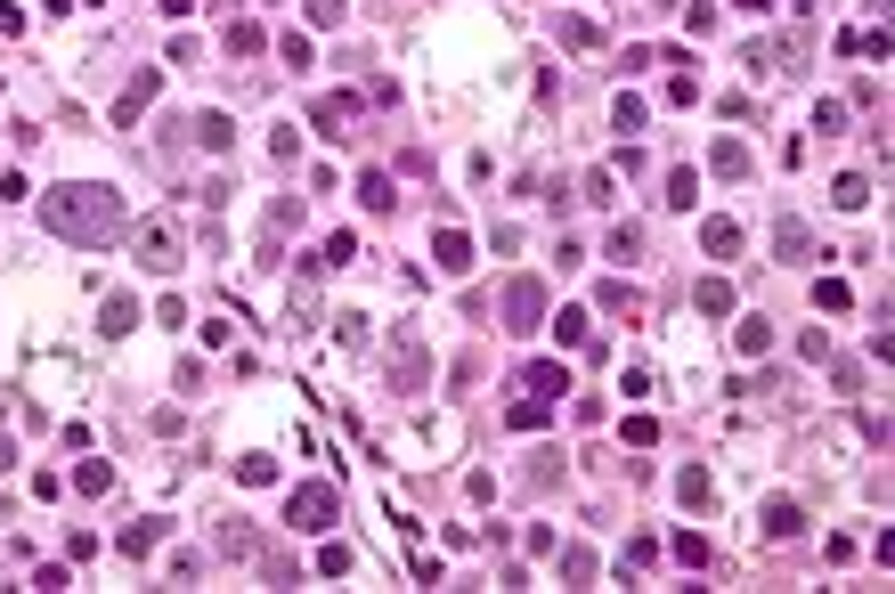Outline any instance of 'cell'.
I'll list each match as a JSON object with an SVG mask.
<instances>
[{
    "label": "cell",
    "mask_w": 895,
    "mask_h": 594,
    "mask_svg": "<svg viewBox=\"0 0 895 594\" xmlns=\"http://www.w3.org/2000/svg\"><path fill=\"white\" fill-rule=\"evenodd\" d=\"M41 220L66 236V245H114V236L131 228V204L114 196V188H49V204H41Z\"/></svg>",
    "instance_id": "6da1fadb"
},
{
    "label": "cell",
    "mask_w": 895,
    "mask_h": 594,
    "mask_svg": "<svg viewBox=\"0 0 895 594\" xmlns=\"http://www.w3.org/2000/svg\"><path fill=\"white\" fill-rule=\"evenodd\" d=\"M179 253H188V236H179V220H171V212L131 228V261H139V269H179Z\"/></svg>",
    "instance_id": "7a4b0ae2"
},
{
    "label": "cell",
    "mask_w": 895,
    "mask_h": 594,
    "mask_svg": "<svg viewBox=\"0 0 895 594\" xmlns=\"http://www.w3.org/2000/svg\"><path fill=\"white\" fill-rule=\"evenodd\" d=\"M334 513H342L334 481H310V489H293V505H285V521H293V529H334Z\"/></svg>",
    "instance_id": "3957f363"
},
{
    "label": "cell",
    "mask_w": 895,
    "mask_h": 594,
    "mask_svg": "<svg viewBox=\"0 0 895 594\" xmlns=\"http://www.w3.org/2000/svg\"><path fill=\"white\" fill-rule=\"evenodd\" d=\"M554 342H562V350H586V359H603V342H594V310H586V302H570V310L554 318Z\"/></svg>",
    "instance_id": "277c9868"
},
{
    "label": "cell",
    "mask_w": 895,
    "mask_h": 594,
    "mask_svg": "<svg viewBox=\"0 0 895 594\" xmlns=\"http://www.w3.org/2000/svg\"><path fill=\"white\" fill-rule=\"evenodd\" d=\"M391 391H424V342L399 334V359H391Z\"/></svg>",
    "instance_id": "5b68a950"
},
{
    "label": "cell",
    "mask_w": 895,
    "mask_h": 594,
    "mask_svg": "<svg viewBox=\"0 0 895 594\" xmlns=\"http://www.w3.org/2000/svg\"><path fill=\"white\" fill-rule=\"evenodd\" d=\"M537 310H546L537 277H513V285H505V318H513V326H537Z\"/></svg>",
    "instance_id": "8992f818"
},
{
    "label": "cell",
    "mask_w": 895,
    "mask_h": 594,
    "mask_svg": "<svg viewBox=\"0 0 895 594\" xmlns=\"http://www.w3.org/2000/svg\"><path fill=\"white\" fill-rule=\"evenodd\" d=\"M432 261H440L448 277H464V269H472V236H464V228H440V236H432Z\"/></svg>",
    "instance_id": "52a82bcc"
},
{
    "label": "cell",
    "mask_w": 895,
    "mask_h": 594,
    "mask_svg": "<svg viewBox=\"0 0 895 594\" xmlns=\"http://www.w3.org/2000/svg\"><path fill=\"white\" fill-rule=\"evenodd\" d=\"M131 326H139V302H131V293H106V310H98V334H106V342H123Z\"/></svg>",
    "instance_id": "ba28073f"
},
{
    "label": "cell",
    "mask_w": 895,
    "mask_h": 594,
    "mask_svg": "<svg viewBox=\"0 0 895 594\" xmlns=\"http://www.w3.org/2000/svg\"><path fill=\"white\" fill-rule=\"evenodd\" d=\"M155 90H163V74H139V82L123 90V98H114V123H123V131H131V123H139V114H147V98H155Z\"/></svg>",
    "instance_id": "9c48e42d"
},
{
    "label": "cell",
    "mask_w": 895,
    "mask_h": 594,
    "mask_svg": "<svg viewBox=\"0 0 895 594\" xmlns=\"http://www.w3.org/2000/svg\"><path fill=\"white\" fill-rule=\"evenodd\" d=\"M188 131H196V147H204V155H228V147H236V123H228V114H196Z\"/></svg>",
    "instance_id": "30bf717a"
},
{
    "label": "cell",
    "mask_w": 895,
    "mask_h": 594,
    "mask_svg": "<svg viewBox=\"0 0 895 594\" xmlns=\"http://www.w3.org/2000/svg\"><path fill=\"white\" fill-rule=\"evenodd\" d=\"M350 123H358V98H318V131L326 139H350Z\"/></svg>",
    "instance_id": "8fae6325"
},
{
    "label": "cell",
    "mask_w": 895,
    "mask_h": 594,
    "mask_svg": "<svg viewBox=\"0 0 895 594\" xmlns=\"http://www.w3.org/2000/svg\"><path fill=\"white\" fill-rule=\"evenodd\" d=\"M700 253L733 261V253H741V228H733V220H700Z\"/></svg>",
    "instance_id": "7c38bea8"
},
{
    "label": "cell",
    "mask_w": 895,
    "mask_h": 594,
    "mask_svg": "<svg viewBox=\"0 0 895 594\" xmlns=\"http://www.w3.org/2000/svg\"><path fill=\"white\" fill-rule=\"evenodd\" d=\"M708 171H716V180H741V171H749V147H741V139H716V147H708Z\"/></svg>",
    "instance_id": "4fadbf2b"
},
{
    "label": "cell",
    "mask_w": 895,
    "mask_h": 594,
    "mask_svg": "<svg viewBox=\"0 0 895 594\" xmlns=\"http://www.w3.org/2000/svg\"><path fill=\"white\" fill-rule=\"evenodd\" d=\"M358 204H367V212H391V204H399L391 171H358Z\"/></svg>",
    "instance_id": "5bb4252c"
},
{
    "label": "cell",
    "mask_w": 895,
    "mask_h": 594,
    "mask_svg": "<svg viewBox=\"0 0 895 594\" xmlns=\"http://www.w3.org/2000/svg\"><path fill=\"white\" fill-rule=\"evenodd\" d=\"M830 204H839V212H863V204H871V180H863V171H839V180H830Z\"/></svg>",
    "instance_id": "9a60e30c"
},
{
    "label": "cell",
    "mask_w": 895,
    "mask_h": 594,
    "mask_svg": "<svg viewBox=\"0 0 895 594\" xmlns=\"http://www.w3.org/2000/svg\"><path fill=\"white\" fill-rule=\"evenodd\" d=\"M521 383H529V399H562V391H570V375H562L554 359H537V367H529Z\"/></svg>",
    "instance_id": "2e32d148"
},
{
    "label": "cell",
    "mask_w": 895,
    "mask_h": 594,
    "mask_svg": "<svg viewBox=\"0 0 895 594\" xmlns=\"http://www.w3.org/2000/svg\"><path fill=\"white\" fill-rule=\"evenodd\" d=\"M798 529H806V513H798L790 497H773V505H765V538H798Z\"/></svg>",
    "instance_id": "e0dca14e"
},
{
    "label": "cell",
    "mask_w": 895,
    "mask_h": 594,
    "mask_svg": "<svg viewBox=\"0 0 895 594\" xmlns=\"http://www.w3.org/2000/svg\"><path fill=\"white\" fill-rule=\"evenodd\" d=\"M668 212H692L700 204V171H668V196H660Z\"/></svg>",
    "instance_id": "ac0fdd59"
},
{
    "label": "cell",
    "mask_w": 895,
    "mask_h": 594,
    "mask_svg": "<svg viewBox=\"0 0 895 594\" xmlns=\"http://www.w3.org/2000/svg\"><path fill=\"white\" fill-rule=\"evenodd\" d=\"M676 497H684V505H708V497H716V481H708V464H684V472H676Z\"/></svg>",
    "instance_id": "d6986e66"
},
{
    "label": "cell",
    "mask_w": 895,
    "mask_h": 594,
    "mask_svg": "<svg viewBox=\"0 0 895 594\" xmlns=\"http://www.w3.org/2000/svg\"><path fill=\"white\" fill-rule=\"evenodd\" d=\"M733 350H741V359H765V350H773V326H765V318H741Z\"/></svg>",
    "instance_id": "ffe728a7"
},
{
    "label": "cell",
    "mask_w": 895,
    "mask_h": 594,
    "mask_svg": "<svg viewBox=\"0 0 895 594\" xmlns=\"http://www.w3.org/2000/svg\"><path fill=\"white\" fill-rule=\"evenodd\" d=\"M619 570H627V578H651V570H660V546H651V538H627Z\"/></svg>",
    "instance_id": "44dd1931"
},
{
    "label": "cell",
    "mask_w": 895,
    "mask_h": 594,
    "mask_svg": "<svg viewBox=\"0 0 895 594\" xmlns=\"http://www.w3.org/2000/svg\"><path fill=\"white\" fill-rule=\"evenodd\" d=\"M692 302H700L708 318H733V285H725V277H700V293H692Z\"/></svg>",
    "instance_id": "7402d4cb"
},
{
    "label": "cell",
    "mask_w": 895,
    "mask_h": 594,
    "mask_svg": "<svg viewBox=\"0 0 895 594\" xmlns=\"http://www.w3.org/2000/svg\"><path fill=\"white\" fill-rule=\"evenodd\" d=\"M814 310H830V318L855 310V285H847V277H822V285H814Z\"/></svg>",
    "instance_id": "603a6c76"
},
{
    "label": "cell",
    "mask_w": 895,
    "mask_h": 594,
    "mask_svg": "<svg viewBox=\"0 0 895 594\" xmlns=\"http://www.w3.org/2000/svg\"><path fill=\"white\" fill-rule=\"evenodd\" d=\"M586 310H611V318H635L643 302H635V293H627V285H603V293H594V302H586Z\"/></svg>",
    "instance_id": "cb8c5ba5"
},
{
    "label": "cell",
    "mask_w": 895,
    "mask_h": 594,
    "mask_svg": "<svg viewBox=\"0 0 895 594\" xmlns=\"http://www.w3.org/2000/svg\"><path fill=\"white\" fill-rule=\"evenodd\" d=\"M74 489H82V497H106V489H114V464H98V456H90V464L74 472Z\"/></svg>",
    "instance_id": "d4e9b609"
},
{
    "label": "cell",
    "mask_w": 895,
    "mask_h": 594,
    "mask_svg": "<svg viewBox=\"0 0 895 594\" xmlns=\"http://www.w3.org/2000/svg\"><path fill=\"white\" fill-rule=\"evenodd\" d=\"M594 570H603V562H594L586 546H562V578H578V586H594Z\"/></svg>",
    "instance_id": "484cf974"
},
{
    "label": "cell",
    "mask_w": 895,
    "mask_h": 594,
    "mask_svg": "<svg viewBox=\"0 0 895 594\" xmlns=\"http://www.w3.org/2000/svg\"><path fill=\"white\" fill-rule=\"evenodd\" d=\"M546 407L554 399H513V432H546Z\"/></svg>",
    "instance_id": "4316f807"
},
{
    "label": "cell",
    "mask_w": 895,
    "mask_h": 594,
    "mask_svg": "<svg viewBox=\"0 0 895 594\" xmlns=\"http://www.w3.org/2000/svg\"><path fill=\"white\" fill-rule=\"evenodd\" d=\"M163 546V521H139V529H123V554H155Z\"/></svg>",
    "instance_id": "83f0119b"
},
{
    "label": "cell",
    "mask_w": 895,
    "mask_h": 594,
    "mask_svg": "<svg viewBox=\"0 0 895 594\" xmlns=\"http://www.w3.org/2000/svg\"><path fill=\"white\" fill-rule=\"evenodd\" d=\"M350 253H358V236H350V228H334V236H326V253H318V269H342Z\"/></svg>",
    "instance_id": "f1b7e54d"
},
{
    "label": "cell",
    "mask_w": 895,
    "mask_h": 594,
    "mask_svg": "<svg viewBox=\"0 0 895 594\" xmlns=\"http://www.w3.org/2000/svg\"><path fill=\"white\" fill-rule=\"evenodd\" d=\"M676 562H684V570H708V538H700V529H684V538H676Z\"/></svg>",
    "instance_id": "f546056e"
},
{
    "label": "cell",
    "mask_w": 895,
    "mask_h": 594,
    "mask_svg": "<svg viewBox=\"0 0 895 594\" xmlns=\"http://www.w3.org/2000/svg\"><path fill=\"white\" fill-rule=\"evenodd\" d=\"M342 570H350V546L326 538V546H318V578H342Z\"/></svg>",
    "instance_id": "4dcf8cb0"
},
{
    "label": "cell",
    "mask_w": 895,
    "mask_h": 594,
    "mask_svg": "<svg viewBox=\"0 0 895 594\" xmlns=\"http://www.w3.org/2000/svg\"><path fill=\"white\" fill-rule=\"evenodd\" d=\"M611 123H619V131H643V98H635V90H627V98L611 106Z\"/></svg>",
    "instance_id": "1f68e13d"
},
{
    "label": "cell",
    "mask_w": 895,
    "mask_h": 594,
    "mask_svg": "<svg viewBox=\"0 0 895 594\" xmlns=\"http://www.w3.org/2000/svg\"><path fill=\"white\" fill-rule=\"evenodd\" d=\"M643 253V228H611V261H635Z\"/></svg>",
    "instance_id": "d6a6232c"
},
{
    "label": "cell",
    "mask_w": 895,
    "mask_h": 594,
    "mask_svg": "<svg viewBox=\"0 0 895 594\" xmlns=\"http://www.w3.org/2000/svg\"><path fill=\"white\" fill-rule=\"evenodd\" d=\"M562 41H570V49H594V41H603V33H594L586 17H562Z\"/></svg>",
    "instance_id": "836d02e7"
},
{
    "label": "cell",
    "mask_w": 895,
    "mask_h": 594,
    "mask_svg": "<svg viewBox=\"0 0 895 594\" xmlns=\"http://www.w3.org/2000/svg\"><path fill=\"white\" fill-rule=\"evenodd\" d=\"M310 25H326V33H334V25H342V0H310Z\"/></svg>",
    "instance_id": "e575fe53"
},
{
    "label": "cell",
    "mask_w": 895,
    "mask_h": 594,
    "mask_svg": "<svg viewBox=\"0 0 895 594\" xmlns=\"http://www.w3.org/2000/svg\"><path fill=\"white\" fill-rule=\"evenodd\" d=\"M9 464H17V440H9V432H0V472H9Z\"/></svg>",
    "instance_id": "d590c367"
}]
</instances>
